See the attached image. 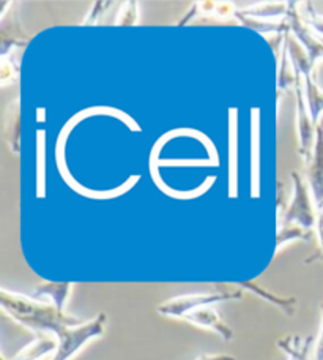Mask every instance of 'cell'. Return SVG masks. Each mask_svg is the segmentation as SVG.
<instances>
[{
    "label": "cell",
    "mask_w": 323,
    "mask_h": 360,
    "mask_svg": "<svg viewBox=\"0 0 323 360\" xmlns=\"http://www.w3.org/2000/svg\"><path fill=\"white\" fill-rule=\"evenodd\" d=\"M0 304H2V310L15 323L40 335L57 337L67 327L82 323L67 313L59 311L53 304H41L35 299L11 292L5 288L0 291Z\"/></svg>",
    "instance_id": "6da1fadb"
},
{
    "label": "cell",
    "mask_w": 323,
    "mask_h": 360,
    "mask_svg": "<svg viewBox=\"0 0 323 360\" xmlns=\"http://www.w3.org/2000/svg\"><path fill=\"white\" fill-rule=\"evenodd\" d=\"M106 319L105 313H98L93 319L63 329L55 337L57 348L49 360H71L79 354L90 342L103 337L106 329Z\"/></svg>",
    "instance_id": "7a4b0ae2"
},
{
    "label": "cell",
    "mask_w": 323,
    "mask_h": 360,
    "mask_svg": "<svg viewBox=\"0 0 323 360\" xmlns=\"http://www.w3.org/2000/svg\"><path fill=\"white\" fill-rule=\"evenodd\" d=\"M242 299V289L240 288H224L219 286L215 291L202 292V294H186L178 295L167 302H163L157 307V311L161 316L173 318V319H183V316L190 310L196 307L202 305H215L219 302L225 300H238Z\"/></svg>",
    "instance_id": "3957f363"
},
{
    "label": "cell",
    "mask_w": 323,
    "mask_h": 360,
    "mask_svg": "<svg viewBox=\"0 0 323 360\" xmlns=\"http://www.w3.org/2000/svg\"><path fill=\"white\" fill-rule=\"evenodd\" d=\"M294 185H295V195L294 202L287 210L286 218L281 223V229H287L292 226V223L296 221L301 229H311L315 224V215L311 205V199L308 195V186L303 184V180L296 172H292Z\"/></svg>",
    "instance_id": "277c9868"
},
{
    "label": "cell",
    "mask_w": 323,
    "mask_h": 360,
    "mask_svg": "<svg viewBox=\"0 0 323 360\" xmlns=\"http://www.w3.org/2000/svg\"><path fill=\"white\" fill-rule=\"evenodd\" d=\"M183 319L186 323L200 327V329H206L218 333L224 342H230V340L234 338V330L224 323L221 316H219V313L213 308V305H202L192 308V310L185 314Z\"/></svg>",
    "instance_id": "5b68a950"
},
{
    "label": "cell",
    "mask_w": 323,
    "mask_h": 360,
    "mask_svg": "<svg viewBox=\"0 0 323 360\" xmlns=\"http://www.w3.org/2000/svg\"><path fill=\"white\" fill-rule=\"evenodd\" d=\"M308 180L314 193V201L317 210H323V125L315 130V144L311 162H308Z\"/></svg>",
    "instance_id": "8992f818"
},
{
    "label": "cell",
    "mask_w": 323,
    "mask_h": 360,
    "mask_svg": "<svg viewBox=\"0 0 323 360\" xmlns=\"http://www.w3.org/2000/svg\"><path fill=\"white\" fill-rule=\"evenodd\" d=\"M57 348V338L54 335H40L35 338L30 345L25 346L18 352L15 357L6 359L2 357V360H41L46 356H53Z\"/></svg>",
    "instance_id": "52a82bcc"
},
{
    "label": "cell",
    "mask_w": 323,
    "mask_h": 360,
    "mask_svg": "<svg viewBox=\"0 0 323 360\" xmlns=\"http://www.w3.org/2000/svg\"><path fill=\"white\" fill-rule=\"evenodd\" d=\"M71 289H73V283H51L46 281L43 285L37 286L35 294L37 295H44V297L51 299V304H53L59 311H65V307H67V300L71 294Z\"/></svg>",
    "instance_id": "ba28073f"
},
{
    "label": "cell",
    "mask_w": 323,
    "mask_h": 360,
    "mask_svg": "<svg viewBox=\"0 0 323 360\" xmlns=\"http://www.w3.org/2000/svg\"><path fill=\"white\" fill-rule=\"evenodd\" d=\"M237 286L240 289H248V291L257 294L258 297L270 302V304H273L275 307L279 308L284 313L287 314V316H292L294 311H295V305H296V299L295 297H279V295L276 294H271L268 292L265 288H261L258 285L253 281H242V283H237Z\"/></svg>",
    "instance_id": "9c48e42d"
},
{
    "label": "cell",
    "mask_w": 323,
    "mask_h": 360,
    "mask_svg": "<svg viewBox=\"0 0 323 360\" xmlns=\"http://www.w3.org/2000/svg\"><path fill=\"white\" fill-rule=\"evenodd\" d=\"M305 6H306V13H308V22L312 25L314 27V30L317 32V38H323V16H320V15H317V13H315L314 10H312V5L311 4H305Z\"/></svg>",
    "instance_id": "30bf717a"
},
{
    "label": "cell",
    "mask_w": 323,
    "mask_h": 360,
    "mask_svg": "<svg viewBox=\"0 0 323 360\" xmlns=\"http://www.w3.org/2000/svg\"><path fill=\"white\" fill-rule=\"evenodd\" d=\"M138 21V13H136V4L129 2L128 10H121V16L117 19V24H136Z\"/></svg>",
    "instance_id": "8fae6325"
},
{
    "label": "cell",
    "mask_w": 323,
    "mask_h": 360,
    "mask_svg": "<svg viewBox=\"0 0 323 360\" xmlns=\"http://www.w3.org/2000/svg\"><path fill=\"white\" fill-rule=\"evenodd\" d=\"M314 360H323V305H322V327H320V335L317 340V346H315Z\"/></svg>",
    "instance_id": "7c38bea8"
},
{
    "label": "cell",
    "mask_w": 323,
    "mask_h": 360,
    "mask_svg": "<svg viewBox=\"0 0 323 360\" xmlns=\"http://www.w3.org/2000/svg\"><path fill=\"white\" fill-rule=\"evenodd\" d=\"M196 360H237L234 356L229 354H202L199 356Z\"/></svg>",
    "instance_id": "4fadbf2b"
},
{
    "label": "cell",
    "mask_w": 323,
    "mask_h": 360,
    "mask_svg": "<svg viewBox=\"0 0 323 360\" xmlns=\"http://www.w3.org/2000/svg\"><path fill=\"white\" fill-rule=\"evenodd\" d=\"M219 6H221V4H215V11H213V13H216V15H223V16H229V15H232V13H237L235 10L221 11V10H219ZM223 8H232V4H224Z\"/></svg>",
    "instance_id": "5bb4252c"
},
{
    "label": "cell",
    "mask_w": 323,
    "mask_h": 360,
    "mask_svg": "<svg viewBox=\"0 0 323 360\" xmlns=\"http://www.w3.org/2000/svg\"><path fill=\"white\" fill-rule=\"evenodd\" d=\"M303 360H309V349L305 352V354H303Z\"/></svg>",
    "instance_id": "9a60e30c"
},
{
    "label": "cell",
    "mask_w": 323,
    "mask_h": 360,
    "mask_svg": "<svg viewBox=\"0 0 323 360\" xmlns=\"http://www.w3.org/2000/svg\"><path fill=\"white\" fill-rule=\"evenodd\" d=\"M319 40H320V41H322V43H323V38H319Z\"/></svg>",
    "instance_id": "2e32d148"
}]
</instances>
